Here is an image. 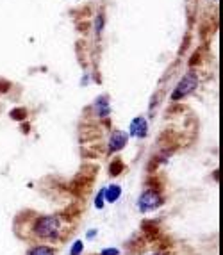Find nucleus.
Listing matches in <instances>:
<instances>
[{"label":"nucleus","mask_w":223,"mask_h":255,"mask_svg":"<svg viewBox=\"0 0 223 255\" xmlns=\"http://www.w3.org/2000/svg\"><path fill=\"white\" fill-rule=\"evenodd\" d=\"M32 234L34 238L43 239V241H57L61 238V220L56 214H45V216H38L32 221Z\"/></svg>","instance_id":"obj_1"},{"label":"nucleus","mask_w":223,"mask_h":255,"mask_svg":"<svg viewBox=\"0 0 223 255\" xmlns=\"http://www.w3.org/2000/svg\"><path fill=\"white\" fill-rule=\"evenodd\" d=\"M163 195L154 189V187H148L145 191L141 193L139 196V200H137V209L141 211V213H150V211H155L163 205Z\"/></svg>","instance_id":"obj_2"},{"label":"nucleus","mask_w":223,"mask_h":255,"mask_svg":"<svg viewBox=\"0 0 223 255\" xmlns=\"http://www.w3.org/2000/svg\"><path fill=\"white\" fill-rule=\"evenodd\" d=\"M198 86V77L195 72H188L182 79H180V82L177 84L175 91L172 93V100H180V98L188 97L189 93H193L195 90H197Z\"/></svg>","instance_id":"obj_3"},{"label":"nucleus","mask_w":223,"mask_h":255,"mask_svg":"<svg viewBox=\"0 0 223 255\" xmlns=\"http://www.w3.org/2000/svg\"><path fill=\"white\" fill-rule=\"evenodd\" d=\"M148 134V124L143 116H137L130 122V136L136 137V139H143Z\"/></svg>","instance_id":"obj_4"},{"label":"nucleus","mask_w":223,"mask_h":255,"mask_svg":"<svg viewBox=\"0 0 223 255\" xmlns=\"http://www.w3.org/2000/svg\"><path fill=\"white\" fill-rule=\"evenodd\" d=\"M129 136L123 130H114L112 136L109 137V152H120L121 148H125Z\"/></svg>","instance_id":"obj_5"},{"label":"nucleus","mask_w":223,"mask_h":255,"mask_svg":"<svg viewBox=\"0 0 223 255\" xmlns=\"http://www.w3.org/2000/svg\"><path fill=\"white\" fill-rule=\"evenodd\" d=\"M95 109H97V115H99L100 118H104V116H109V111H111V107H109L108 97H100L99 100H97V104H95Z\"/></svg>","instance_id":"obj_6"},{"label":"nucleus","mask_w":223,"mask_h":255,"mask_svg":"<svg viewBox=\"0 0 223 255\" xmlns=\"http://www.w3.org/2000/svg\"><path fill=\"white\" fill-rule=\"evenodd\" d=\"M120 196H121V187L118 186V184H111V186L106 189V200H108L109 204H114Z\"/></svg>","instance_id":"obj_7"},{"label":"nucleus","mask_w":223,"mask_h":255,"mask_svg":"<svg viewBox=\"0 0 223 255\" xmlns=\"http://www.w3.org/2000/svg\"><path fill=\"white\" fill-rule=\"evenodd\" d=\"M27 255H56V250L47 245H38V247L30 248V252Z\"/></svg>","instance_id":"obj_8"},{"label":"nucleus","mask_w":223,"mask_h":255,"mask_svg":"<svg viewBox=\"0 0 223 255\" xmlns=\"http://www.w3.org/2000/svg\"><path fill=\"white\" fill-rule=\"evenodd\" d=\"M121 168H123V164H121L120 159H114V161L111 162V166H109V171H111L112 177H116L118 173H121Z\"/></svg>","instance_id":"obj_9"},{"label":"nucleus","mask_w":223,"mask_h":255,"mask_svg":"<svg viewBox=\"0 0 223 255\" xmlns=\"http://www.w3.org/2000/svg\"><path fill=\"white\" fill-rule=\"evenodd\" d=\"M104 204H106V187L100 189L97 198H95V207L97 209H104Z\"/></svg>","instance_id":"obj_10"},{"label":"nucleus","mask_w":223,"mask_h":255,"mask_svg":"<svg viewBox=\"0 0 223 255\" xmlns=\"http://www.w3.org/2000/svg\"><path fill=\"white\" fill-rule=\"evenodd\" d=\"M82 250H84V243H82V241H75V243H73L72 250H70V255H81Z\"/></svg>","instance_id":"obj_11"},{"label":"nucleus","mask_w":223,"mask_h":255,"mask_svg":"<svg viewBox=\"0 0 223 255\" xmlns=\"http://www.w3.org/2000/svg\"><path fill=\"white\" fill-rule=\"evenodd\" d=\"M11 118H14V120H23V118H25V111H23V109H14L13 113H11Z\"/></svg>","instance_id":"obj_12"},{"label":"nucleus","mask_w":223,"mask_h":255,"mask_svg":"<svg viewBox=\"0 0 223 255\" xmlns=\"http://www.w3.org/2000/svg\"><path fill=\"white\" fill-rule=\"evenodd\" d=\"M100 255H120V252H118V248H106L100 252Z\"/></svg>","instance_id":"obj_13"},{"label":"nucleus","mask_w":223,"mask_h":255,"mask_svg":"<svg viewBox=\"0 0 223 255\" xmlns=\"http://www.w3.org/2000/svg\"><path fill=\"white\" fill-rule=\"evenodd\" d=\"M97 30H102V16H99V20H97Z\"/></svg>","instance_id":"obj_14"},{"label":"nucleus","mask_w":223,"mask_h":255,"mask_svg":"<svg viewBox=\"0 0 223 255\" xmlns=\"http://www.w3.org/2000/svg\"><path fill=\"white\" fill-rule=\"evenodd\" d=\"M86 236H88L90 239H91V238H95V236H97V230H90V232H88Z\"/></svg>","instance_id":"obj_15"},{"label":"nucleus","mask_w":223,"mask_h":255,"mask_svg":"<svg viewBox=\"0 0 223 255\" xmlns=\"http://www.w3.org/2000/svg\"><path fill=\"white\" fill-rule=\"evenodd\" d=\"M152 255H164V254H152Z\"/></svg>","instance_id":"obj_16"}]
</instances>
